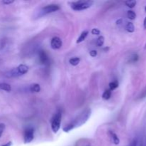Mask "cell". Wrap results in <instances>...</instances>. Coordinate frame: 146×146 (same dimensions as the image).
<instances>
[{"mask_svg": "<svg viewBox=\"0 0 146 146\" xmlns=\"http://www.w3.org/2000/svg\"><path fill=\"white\" fill-rule=\"evenodd\" d=\"M121 22H122V20L119 19V20H118V21H116V24H121Z\"/></svg>", "mask_w": 146, "mask_h": 146, "instance_id": "obj_30", "label": "cell"}, {"mask_svg": "<svg viewBox=\"0 0 146 146\" xmlns=\"http://www.w3.org/2000/svg\"><path fill=\"white\" fill-rule=\"evenodd\" d=\"M145 97H146V89L145 90V91H143L142 94H141V96H139V98H145Z\"/></svg>", "mask_w": 146, "mask_h": 146, "instance_id": "obj_27", "label": "cell"}, {"mask_svg": "<svg viewBox=\"0 0 146 146\" xmlns=\"http://www.w3.org/2000/svg\"><path fill=\"white\" fill-rule=\"evenodd\" d=\"M91 109H86L85 111L82 113L80 114L72 123H71L72 124V125L74 126V128L75 127H78L82 125L83 124L85 123L88 119L89 118L90 115H91Z\"/></svg>", "mask_w": 146, "mask_h": 146, "instance_id": "obj_1", "label": "cell"}, {"mask_svg": "<svg viewBox=\"0 0 146 146\" xmlns=\"http://www.w3.org/2000/svg\"><path fill=\"white\" fill-rule=\"evenodd\" d=\"M138 59V56L137 54H133V56L131 57V61L133 62H135V61H137V60Z\"/></svg>", "mask_w": 146, "mask_h": 146, "instance_id": "obj_24", "label": "cell"}, {"mask_svg": "<svg viewBox=\"0 0 146 146\" xmlns=\"http://www.w3.org/2000/svg\"><path fill=\"white\" fill-rule=\"evenodd\" d=\"M39 60L41 61V64H48V57L47 56V54H46V52L44 51H39Z\"/></svg>", "mask_w": 146, "mask_h": 146, "instance_id": "obj_8", "label": "cell"}, {"mask_svg": "<svg viewBox=\"0 0 146 146\" xmlns=\"http://www.w3.org/2000/svg\"><path fill=\"white\" fill-rule=\"evenodd\" d=\"M94 4L93 1H78L71 3V8L75 11H81L90 8Z\"/></svg>", "mask_w": 146, "mask_h": 146, "instance_id": "obj_2", "label": "cell"}, {"mask_svg": "<svg viewBox=\"0 0 146 146\" xmlns=\"http://www.w3.org/2000/svg\"><path fill=\"white\" fill-rule=\"evenodd\" d=\"M111 96V91L110 89L106 90L103 94L102 97L104 100H108Z\"/></svg>", "mask_w": 146, "mask_h": 146, "instance_id": "obj_16", "label": "cell"}, {"mask_svg": "<svg viewBox=\"0 0 146 146\" xmlns=\"http://www.w3.org/2000/svg\"><path fill=\"white\" fill-rule=\"evenodd\" d=\"M61 113L58 111V113L55 114L54 117L51 121V128L54 133H57L59 130L61 126Z\"/></svg>", "mask_w": 146, "mask_h": 146, "instance_id": "obj_3", "label": "cell"}, {"mask_svg": "<svg viewBox=\"0 0 146 146\" xmlns=\"http://www.w3.org/2000/svg\"><path fill=\"white\" fill-rule=\"evenodd\" d=\"M11 145H12V142H11V141H9V142L3 145L2 146H11Z\"/></svg>", "mask_w": 146, "mask_h": 146, "instance_id": "obj_28", "label": "cell"}, {"mask_svg": "<svg viewBox=\"0 0 146 146\" xmlns=\"http://www.w3.org/2000/svg\"><path fill=\"white\" fill-rule=\"evenodd\" d=\"M145 11H146V7H145Z\"/></svg>", "mask_w": 146, "mask_h": 146, "instance_id": "obj_32", "label": "cell"}, {"mask_svg": "<svg viewBox=\"0 0 146 146\" xmlns=\"http://www.w3.org/2000/svg\"><path fill=\"white\" fill-rule=\"evenodd\" d=\"M104 41H105L104 37L103 36H100L96 39V42L97 46H102L104 44Z\"/></svg>", "mask_w": 146, "mask_h": 146, "instance_id": "obj_17", "label": "cell"}, {"mask_svg": "<svg viewBox=\"0 0 146 146\" xmlns=\"http://www.w3.org/2000/svg\"><path fill=\"white\" fill-rule=\"evenodd\" d=\"M127 17L129 19L131 20H134L136 17V14L135 13V11H133V10H129L127 12Z\"/></svg>", "mask_w": 146, "mask_h": 146, "instance_id": "obj_18", "label": "cell"}, {"mask_svg": "<svg viewBox=\"0 0 146 146\" xmlns=\"http://www.w3.org/2000/svg\"><path fill=\"white\" fill-rule=\"evenodd\" d=\"M88 31H83V32L81 34V35H80V36L78 38V39H77L76 41L77 44H79V43H81L82 41H84V40L86 39V38L87 37V36H88Z\"/></svg>", "mask_w": 146, "mask_h": 146, "instance_id": "obj_12", "label": "cell"}, {"mask_svg": "<svg viewBox=\"0 0 146 146\" xmlns=\"http://www.w3.org/2000/svg\"><path fill=\"white\" fill-rule=\"evenodd\" d=\"M80 61H81L80 58H78V57H74V58H71L69 60V63L72 66H77L80 63Z\"/></svg>", "mask_w": 146, "mask_h": 146, "instance_id": "obj_15", "label": "cell"}, {"mask_svg": "<svg viewBox=\"0 0 146 146\" xmlns=\"http://www.w3.org/2000/svg\"><path fill=\"white\" fill-rule=\"evenodd\" d=\"M62 46V41L59 37H54L51 41V47L53 49H58Z\"/></svg>", "mask_w": 146, "mask_h": 146, "instance_id": "obj_6", "label": "cell"}, {"mask_svg": "<svg viewBox=\"0 0 146 146\" xmlns=\"http://www.w3.org/2000/svg\"><path fill=\"white\" fill-rule=\"evenodd\" d=\"M137 1H135V0H131V1H125V4L128 6L129 8L133 9L135 7V6L136 5Z\"/></svg>", "mask_w": 146, "mask_h": 146, "instance_id": "obj_19", "label": "cell"}, {"mask_svg": "<svg viewBox=\"0 0 146 146\" xmlns=\"http://www.w3.org/2000/svg\"><path fill=\"white\" fill-rule=\"evenodd\" d=\"M118 87V82L117 81H113V82H111L109 84V88L111 91H113V90L115 89L116 88Z\"/></svg>", "mask_w": 146, "mask_h": 146, "instance_id": "obj_20", "label": "cell"}, {"mask_svg": "<svg viewBox=\"0 0 146 146\" xmlns=\"http://www.w3.org/2000/svg\"><path fill=\"white\" fill-rule=\"evenodd\" d=\"M17 68H18L19 71V73L21 74V76H23V75H24L25 74H27L29 71L28 66H27V65H25V64H21V65L19 66Z\"/></svg>", "mask_w": 146, "mask_h": 146, "instance_id": "obj_10", "label": "cell"}, {"mask_svg": "<svg viewBox=\"0 0 146 146\" xmlns=\"http://www.w3.org/2000/svg\"><path fill=\"white\" fill-rule=\"evenodd\" d=\"M109 135L111 140H112V141L113 142V143L115 144V145H118V144L120 143L119 138H118V135H117L115 133H113V131H109Z\"/></svg>", "mask_w": 146, "mask_h": 146, "instance_id": "obj_9", "label": "cell"}, {"mask_svg": "<svg viewBox=\"0 0 146 146\" xmlns=\"http://www.w3.org/2000/svg\"><path fill=\"white\" fill-rule=\"evenodd\" d=\"M0 89L7 92H10L11 91V87L7 83H0Z\"/></svg>", "mask_w": 146, "mask_h": 146, "instance_id": "obj_11", "label": "cell"}, {"mask_svg": "<svg viewBox=\"0 0 146 146\" xmlns=\"http://www.w3.org/2000/svg\"><path fill=\"white\" fill-rule=\"evenodd\" d=\"M5 76L8 77V78H17V77L21 76V75L19 73V71L18 68L17 67V68H14L13 69L10 70V71H7L6 73Z\"/></svg>", "mask_w": 146, "mask_h": 146, "instance_id": "obj_7", "label": "cell"}, {"mask_svg": "<svg viewBox=\"0 0 146 146\" xmlns=\"http://www.w3.org/2000/svg\"><path fill=\"white\" fill-rule=\"evenodd\" d=\"M97 55V51L96 50H92V51H90V56L92 57L96 56Z\"/></svg>", "mask_w": 146, "mask_h": 146, "instance_id": "obj_26", "label": "cell"}, {"mask_svg": "<svg viewBox=\"0 0 146 146\" xmlns=\"http://www.w3.org/2000/svg\"><path fill=\"white\" fill-rule=\"evenodd\" d=\"M4 129H5V124L0 123V137H1V135H2Z\"/></svg>", "mask_w": 146, "mask_h": 146, "instance_id": "obj_22", "label": "cell"}, {"mask_svg": "<svg viewBox=\"0 0 146 146\" xmlns=\"http://www.w3.org/2000/svg\"><path fill=\"white\" fill-rule=\"evenodd\" d=\"M138 145V142H137V140L136 139H133L132 141H131V143H130L129 146H137Z\"/></svg>", "mask_w": 146, "mask_h": 146, "instance_id": "obj_25", "label": "cell"}, {"mask_svg": "<svg viewBox=\"0 0 146 146\" xmlns=\"http://www.w3.org/2000/svg\"><path fill=\"white\" fill-rule=\"evenodd\" d=\"M59 6L57 5V4H49V5L43 7L42 9H41V12H42V14L45 15V14H51V13L57 11L58 10H59Z\"/></svg>", "mask_w": 146, "mask_h": 146, "instance_id": "obj_5", "label": "cell"}, {"mask_svg": "<svg viewBox=\"0 0 146 146\" xmlns=\"http://www.w3.org/2000/svg\"><path fill=\"white\" fill-rule=\"evenodd\" d=\"M30 91L33 93H38L41 90V87H40L39 84H33L30 86L29 88Z\"/></svg>", "mask_w": 146, "mask_h": 146, "instance_id": "obj_13", "label": "cell"}, {"mask_svg": "<svg viewBox=\"0 0 146 146\" xmlns=\"http://www.w3.org/2000/svg\"><path fill=\"white\" fill-rule=\"evenodd\" d=\"M14 0H4V1H2V3L4 4H6V5H9V4L14 3Z\"/></svg>", "mask_w": 146, "mask_h": 146, "instance_id": "obj_23", "label": "cell"}, {"mask_svg": "<svg viewBox=\"0 0 146 146\" xmlns=\"http://www.w3.org/2000/svg\"><path fill=\"white\" fill-rule=\"evenodd\" d=\"M125 29L128 32L133 33L135 31V26L132 22H128L125 26Z\"/></svg>", "mask_w": 146, "mask_h": 146, "instance_id": "obj_14", "label": "cell"}, {"mask_svg": "<svg viewBox=\"0 0 146 146\" xmlns=\"http://www.w3.org/2000/svg\"><path fill=\"white\" fill-rule=\"evenodd\" d=\"M144 49H145V50H146V43H145V46H144Z\"/></svg>", "mask_w": 146, "mask_h": 146, "instance_id": "obj_31", "label": "cell"}, {"mask_svg": "<svg viewBox=\"0 0 146 146\" xmlns=\"http://www.w3.org/2000/svg\"><path fill=\"white\" fill-rule=\"evenodd\" d=\"M34 137V131L32 128H28L24 131V143H29L33 141Z\"/></svg>", "mask_w": 146, "mask_h": 146, "instance_id": "obj_4", "label": "cell"}, {"mask_svg": "<svg viewBox=\"0 0 146 146\" xmlns=\"http://www.w3.org/2000/svg\"><path fill=\"white\" fill-rule=\"evenodd\" d=\"M101 31L98 29H93L92 31H91V34H94V35H99Z\"/></svg>", "mask_w": 146, "mask_h": 146, "instance_id": "obj_21", "label": "cell"}, {"mask_svg": "<svg viewBox=\"0 0 146 146\" xmlns=\"http://www.w3.org/2000/svg\"><path fill=\"white\" fill-rule=\"evenodd\" d=\"M143 27L145 29H146V17H145V19H144V21H143Z\"/></svg>", "mask_w": 146, "mask_h": 146, "instance_id": "obj_29", "label": "cell"}]
</instances>
